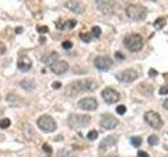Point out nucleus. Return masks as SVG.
<instances>
[{"mask_svg": "<svg viewBox=\"0 0 168 157\" xmlns=\"http://www.w3.org/2000/svg\"><path fill=\"white\" fill-rule=\"evenodd\" d=\"M98 88L97 82L94 80H80L75 81L66 87V94L76 95L83 92H92Z\"/></svg>", "mask_w": 168, "mask_h": 157, "instance_id": "1", "label": "nucleus"}, {"mask_svg": "<svg viewBox=\"0 0 168 157\" xmlns=\"http://www.w3.org/2000/svg\"><path fill=\"white\" fill-rule=\"evenodd\" d=\"M90 116L85 114H70L67 123L72 129H81L87 127L90 123Z\"/></svg>", "mask_w": 168, "mask_h": 157, "instance_id": "2", "label": "nucleus"}, {"mask_svg": "<svg viewBox=\"0 0 168 157\" xmlns=\"http://www.w3.org/2000/svg\"><path fill=\"white\" fill-rule=\"evenodd\" d=\"M124 44L132 52H140L143 48V38L138 34H132L125 37Z\"/></svg>", "mask_w": 168, "mask_h": 157, "instance_id": "3", "label": "nucleus"}, {"mask_svg": "<svg viewBox=\"0 0 168 157\" xmlns=\"http://www.w3.org/2000/svg\"><path fill=\"white\" fill-rule=\"evenodd\" d=\"M126 15L134 21L144 20L147 16V9L140 4H132L126 9Z\"/></svg>", "mask_w": 168, "mask_h": 157, "instance_id": "4", "label": "nucleus"}, {"mask_svg": "<svg viewBox=\"0 0 168 157\" xmlns=\"http://www.w3.org/2000/svg\"><path fill=\"white\" fill-rule=\"evenodd\" d=\"M37 125H38V127H39L42 131H44V132H53V131H55L56 128H57L55 119H54L52 116H49V115H47V114L40 116V117L38 118V121H37Z\"/></svg>", "mask_w": 168, "mask_h": 157, "instance_id": "5", "label": "nucleus"}, {"mask_svg": "<svg viewBox=\"0 0 168 157\" xmlns=\"http://www.w3.org/2000/svg\"><path fill=\"white\" fill-rule=\"evenodd\" d=\"M144 118H145V121L149 125L150 127L155 128V129H160L162 127L163 121L161 116H160L159 113H157L155 111H147L144 115Z\"/></svg>", "mask_w": 168, "mask_h": 157, "instance_id": "6", "label": "nucleus"}, {"mask_svg": "<svg viewBox=\"0 0 168 157\" xmlns=\"http://www.w3.org/2000/svg\"><path fill=\"white\" fill-rule=\"evenodd\" d=\"M113 60L107 56H99L95 59V66L101 71H107L113 66Z\"/></svg>", "mask_w": 168, "mask_h": 157, "instance_id": "7", "label": "nucleus"}, {"mask_svg": "<svg viewBox=\"0 0 168 157\" xmlns=\"http://www.w3.org/2000/svg\"><path fill=\"white\" fill-rule=\"evenodd\" d=\"M78 107L85 111H94L98 107V102L95 97H84L78 102Z\"/></svg>", "mask_w": 168, "mask_h": 157, "instance_id": "8", "label": "nucleus"}, {"mask_svg": "<svg viewBox=\"0 0 168 157\" xmlns=\"http://www.w3.org/2000/svg\"><path fill=\"white\" fill-rule=\"evenodd\" d=\"M96 4L99 11L105 14L113 13L117 6V3L113 0H96Z\"/></svg>", "mask_w": 168, "mask_h": 157, "instance_id": "9", "label": "nucleus"}, {"mask_svg": "<svg viewBox=\"0 0 168 157\" xmlns=\"http://www.w3.org/2000/svg\"><path fill=\"white\" fill-rule=\"evenodd\" d=\"M102 97L107 104H115L120 100V93L113 88H105L102 91Z\"/></svg>", "mask_w": 168, "mask_h": 157, "instance_id": "10", "label": "nucleus"}, {"mask_svg": "<svg viewBox=\"0 0 168 157\" xmlns=\"http://www.w3.org/2000/svg\"><path fill=\"white\" fill-rule=\"evenodd\" d=\"M101 126L105 129H108V130H111V129H115V128L119 125V121L117 119L115 116L109 114H104L101 118L100 121Z\"/></svg>", "mask_w": 168, "mask_h": 157, "instance_id": "11", "label": "nucleus"}, {"mask_svg": "<svg viewBox=\"0 0 168 157\" xmlns=\"http://www.w3.org/2000/svg\"><path fill=\"white\" fill-rule=\"evenodd\" d=\"M117 78L119 81L123 82V83H130V82H134V80L138 78V72L134 69H125L124 71L118 74Z\"/></svg>", "mask_w": 168, "mask_h": 157, "instance_id": "12", "label": "nucleus"}, {"mask_svg": "<svg viewBox=\"0 0 168 157\" xmlns=\"http://www.w3.org/2000/svg\"><path fill=\"white\" fill-rule=\"evenodd\" d=\"M51 70L56 74H63L68 70V63L63 60L56 61L51 65Z\"/></svg>", "mask_w": 168, "mask_h": 157, "instance_id": "13", "label": "nucleus"}, {"mask_svg": "<svg viewBox=\"0 0 168 157\" xmlns=\"http://www.w3.org/2000/svg\"><path fill=\"white\" fill-rule=\"evenodd\" d=\"M65 6L67 9L72 11V12L76 13V14H82L85 11V6L82 2H80L78 0H68L65 3Z\"/></svg>", "mask_w": 168, "mask_h": 157, "instance_id": "14", "label": "nucleus"}, {"mask_svg": "<svg viewBox=\"0 0 168 157\" xmlns=\"http://www.w3.org/2000/svg\"><path fill=\"white\" fill-rule=\"evenodd\" d=\"M117 142V139L115 136H107L105 138L100 142V146H99V151L102 153V152H106L110 147H113V146L116 145Z\"/></svg>", "mask_w": 168, "mask_h": 157, "instance_id": "15", "label": "nucleus"}, {"mask_svg": "<svg viewBox=\"0 0 168 157\" xmlns=\"http://www.w3.org/2000/svg\"><path fill=\"white\" fill-rule=\"evenodd\" d=\"M32 60L28 56H21V57L18 59V62H17V66L21 71H28V70L31 69L32 67Z\"/></svg>", "mask_w": 168, "mask_h": 157, "instance_id": "16", "label": "nucleus"}, {"mask_svg": "<svg viewBox=\"0 0 168 157\" xmlns=\"http://www.w3.org/2000/svg\"><path fill=\"white\" fill-rule=\"evenodd\" d=\"M57 59H58V54H57V52H51V54H45V56H43L42 61L45 64H47V65L51 66L53 63H55L56 61H58Z\"/></svg>", "mask_w": 168, "mask_h": 157, "instance_id": "17", "label": "nucleus"}, {"mask_svg": "<svg viewBox=\"0 0 168 157\" xmlns=\"http://www.w3.org/2000/svg\"><path fill=\"white\" fill-rule=\"evenodd\" d=\"M20 86H21L23 89H25V90H28V91L34 90V88L36 87L35 83H34L33 81H31V80H22V81L20 82Z\"/></svg>", "mask_w": 168, "mask_h": 157, "instance_id": "18", "label": "nucleus"}, {"mask_svg": "<svg viewBox=\"0 0 168 157\" xmlns=\"http://www.w3.org/2000/svg\"><path fill=\"white\" fill-rule=\"evenodd\" d=\"M19 99H20V97L15 95V94H9V95L6 97L7 103H9L12 106H14V107L19 106Z\"/></svg>", "mask_w": 168, "mask_h": 157, "instance_id": "19", "label": "nucleus"}, {"mask_svg": "<svg viewBox=\"0 0 168 157\" xmlns=\"http://www.w3.org/2000/svg\"><path fill=\"white\" fill-rule=\"evenodd\" d=\"M166 24V20L164 18H158L156 21L153 22V26L156 30H162L163 27L165 26Z\"/></svg>", "mask_w": 168, "mask_h": 157, "instance_id": "20", "label": "nucleus"}, {"mask_svg": "<svg viewBox=\"0 0 168 157\" xmlns=\"http://www.w3.org/2000/svg\"><path fill=\"white\" fill-rule=\"evenodd\" d=\"M130 142H132V145L134 147L138 148V147H140L142 145V138H141L140 136H134V137L130 138Z\"/></svg>", "mask_w": 168, "mask_h": 157, "instance_id": "21", "label": "nucleus"}, {"mask_svg": "<svg viewBox=\"0 0 168 157\" xmlns=\"http://www.w3.org/2000/svg\"><path fill=\"white\" fill-rule=\"evenodd\" d=\"M9 126H11V119H9V118H2L0 121V128L1 129H6Z\"/></svg>", "mask_w": 168, "mask_h": 157, "instance_id": "22", "label": "nucleus"}, {"mask_svg": "<svg viewBox=\"0 0 168 157\" xmlns=\"http://www.w3.org/2000/svg\"><path fill=\"white\" fill-rule=\"evenodd\" d=\"M148 144L150 146H157L159 144V137L157 135H150L148 137Z\"/></svg>", "mask_w": 168, "mask_h": 157, "instance_id": "23", "label": "nucleus"}, {"mask_svg": "<svg viewBox=\"0 0 168 157\" xmlns=\"http://www.w3.org/2000/svg\"><path fill=\"white\" fill-rule=\"evenodd\" d=\"M59 154L61 157H76L73 151H68V150H62L61 152H59Z\"/></svg>", "mask_w": 168, "mask_h": 157, "instance_id": "24", "label": "nucleus"}, {"mask_svg": "<svg viewBox=\"0 0 168 157\" xmlns=\"http://www.w3.org/2000/svg\"><path fill=\"white\" fill-rule=\"evenodd\" d=\"M92 36L95 38H99L101 36V28L99 26H94L92 27Z\"/></svg>", "mask_w": 168, "mask_h": 157, "instance_id": "25", "label": "nucleus"}, {"mask_svg": "<svg viewBox=\"0 0 168 157\" xmlns=\"http://www.w3.org/2000/svg\"><path fill=\"white\" fill-rule=\"evenodd\" d=\"M98 136H99V134L96 130H92L87 133V138H88L89 140H95V139L98 138Z\"/></svg>", "mask_w": 168, "mask_h": 157, "instance_id": "26", "label": "nucleus"}, {"mask_svg": "<svg viewBox=\"0 0 168 157\" xmlns=\"http://www.w3.org/2000/svg\"><path fill=\"white\" fill-rule=\"evenodd\" d=\"M77 24L76 20H74V19H72V20H68V21H66L64 23V27H66V28H73V27H75Z\"/></svg>", "mask_w": 168, "mask_h": 157, "instance_id": "27", "label": "nucleus"}, {"mask_svg": "<svg viewBox=\"0 0 168 157\" xmlns=\"http://www.w3.org/2000/svg\"><path fill=\"white\" fill-rule=\"evenodd\" d=\"M116 111H117V113H118V114H120V115L125 114V112H126V107H125L124 105H120V106H118V107H117Z\"/></svg>", "mask_w": 168, "mask_h": 157, "instance_id": "28", "label": "nucleus"}, {"mask_svg": "<svg viewBox=\"0 0 168 157\" xmlns=\"http://www.w3.org/2000/svg\"><path fill=\"white\" fill-rule=\"evenodd\" d=\"M80 38L84 41V42H89L90 38H92V34H80Z\"/></svg>", "mask_w": 168, "mask_h": 157, "instance_id": "29", "label": "nucleus"}, {"mask_svg": "<svg viewBox=\"0 0 168 157\" xmlns=\"http://www.w3.org/2000/svg\"><path fill=\"white\" fill-rule=\"evenodd\" d=\"M159 93L161 94V95H166V94H168V86L167 85H164V86H162V87L160 88Z\"/></svg>", "mask_w": 168, "mask_h": 157, "instance_id": "30", "label": "nucleus"}, {"mask_svg": "<svg viewBox=\"0 0 168 157\" xmlns=\"http://www.w3.org/2000/svg\"><path fill=\"white\" fill-rule=\"evenodd\" d=\"M62 47L64 49H69L73 47V43L70 42V41H64V42L62 43Z\"/></svg>", "mask_w": 168, "mask_h": 157, "instance_id": "31", "label": "nucleus"}, {"mask_svg": "<svg viewBox=\"0 0 168 157\" xmlns=\"http://www.w3.org/2000/svg\"><path fill=\"white\" fill-rule=\"evenodd\" d=\"M38 32L41 34H45L49 32V27L47 26H39L38 27Z\"/></svg>", "mask_w": 168, "mask_h": 157, "instance_id": "32", "label": "nucleus"}, {"mask_svg": "<svg viewBox=\"0 0 168 157\" xmlns=\"http://www.w3.org/2000/svg\"><path fill=\"white\" fill-rule=\"evenodd\" d=\"M5 52H6L5 45L3 44V42H1V41H0V56H1V54H3Z\"/></svg>", "mask_w": 168, "mask_h": 157, "instance_id": "33", "label": "nucleus"}, {"mask_svg": "<svg viewBox=\"0 0 168 157\" xmlns=\"http://www.w3.org/2000/svg\"><path fill=\"white\" fill-rule=\"evenodd\" d=\"M42 148H43V150L46 152V153H49H49H52V148H51V147H49L47 144H44Z\"/></svg>", "mask_w": 168, "mask_h": 157, "instance_id": "34", "label": "nucleus"}, {"mask_svg": "<svg viewBox=\"0 0 168 157\" xmlns=\"http://www.w3.org/2000/svg\"><path fill=\"white\" fill-rule=\"evenodd\" d=\"M116 58L118 59V60H124V59H125V57H124V54H121V52H116Z\"/></svg>", "mask_w": 168, "mask_h": 157, "instance_id": "35", "label": "nucleus"}, {"mask_svg": "<svg viewBox=\"0 0 168 157\" xmlns=\"http://www.w3.org/2000/svg\"><path fill=\"white\" fill-rule=\"evenodd\" d=\"M138 157H149V155L147 154L146 152L144 151H140L139 153H138Z\"/></svg>", "mask_w": 168, "mask_h": 157, "instance_id": "36", "label": "nucleus"}, {"mask_svg": "<svg viewBox=\"0 0 168 157\" xmlns=\"http://www.w3.org/2000/svg\"><path fill=\"white\" fill-rule=\"evenodd\" d=\"M60 87H61V83H60V82H54V83H53V88L59 89Z\"/></svg>", "mask_w": 168, "mask_h": 157, "instance_id": "37", "label": "nucleus"}, {"mask_svg": "<svg viewBox=\"0 0 168 157\" xmlns=\"http://www.w3.org/2000/svg\"><path fill=\"white\" fill-rule=\"evenodd\" d=\"M149 76H158V71L155 69H150L149 70Z\"/></svg>", "mask_w": 168, "mask_h": 157, "instance_id": "38", "label": "nucleus"}, {"mask_svg": "<svg viewBox=\"0 0 168 157\" xmlns=\"http://www.w3.org/2000/svg\"><path fill=\"white\" fill-rule=\"evenodd\" d=\"M163 106H164V108H165L166 110H168V99H167V100H165V102H164Z\"/></svg>", "mask_w": 168, "mask_h": 157, "instance_id": "39", "label": "nucleus"}, {"mask_svg": "<svg viewBox=\"0 0 168 157\" xmlns=\"http://www.w3.org/2000/svg\"><path fill=\"white\" fill-rule=\"evenodd\" d=\"M16 33L21 34L22 33V27H16Z\"/></svg>", "mask_w": 168, "mask_h": 157, "instance_id": "40", "label": "nucleus"}, {"mask_svg": "<svg viewBox=\"0 0 168 157\" xmlns=\"http://www.w3.org/2000/svg\"><path fill=\"white\" fill-rule=\"evenodd\" d=\"M45 42V38H40V43H44Z\"/></svg>", "mask_w": 168, "mask_h": 157, "instance_id": "41", "label": "nucleus"}, {"mask_svg": "<svg viewBox=\"0 0 168 157\" xmlns=\"http://www.w3.org/2000/svg\"><path fill=\"white\" fill-rule=\"evenodd\" d=\"M3 114V111L2 110H0V115H2Z\"/></svg>", "mask_w": 168, "mask_h": 157, "instance_id": "42", "label": "nucleus"}, {"mask_svg": "<svg viewBox=\"0 0 168 157\" xmlns=\"http://www.w3.org/2000/svg\"><path fill=\"white\" fill-rule=\"evenodd\" d=\"M108 157H118V156H108Z\"/></svg>", "mask_w": 168, "mask_h": 157, "instance_id": "43", "label": "nucleus"}, {"mask_svg": "<svg viewBox=\"0 0 168 157\" xmlns=\"http://www.w3.org/2000/svg\"><path fill=\"white\" fill-rule=\"evenodd\" d=\"M152 1H156V0H152Z\"/></svg>", "mask_w": 168, "mask_h": 157, "instance_id": "44", "label": "nucleus"}]
</instances>
